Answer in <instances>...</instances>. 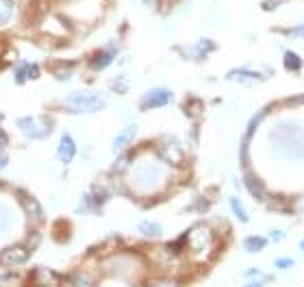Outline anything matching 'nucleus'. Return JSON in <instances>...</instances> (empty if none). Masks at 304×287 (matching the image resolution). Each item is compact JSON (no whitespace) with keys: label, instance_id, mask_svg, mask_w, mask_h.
Returning <instances> with one entry per match:
<instances>
[{"label":"nucleus","instance_id":"nucleus-1","mask_svg":"<svg viewBox=\"0 0 304 287\" xmlns=\"http://www.w3.org/2000/svg\"><path fill=\"white\" fill-rule=\"evenodd\" d=\"M187 248L196 259H207L213 252V235L207 226H196L185 235Z\"/></svg>","mask_w":304,"mask_h":287},{"label":"nucleus","instance_id":"nucleus-2","mask_svg":"<svg viewBox=\"0 0 304 287\" xmlns=\"http://www.w3.org/2000/svg\"><path fill=\"white\" fill-rule=\"evenodd\" d=\"M65 102L72 111L76 113H96L100 111L104 107V100L98 94H92V92H74L65 98Z\"/></svg>","mask_w":304,"mask_h":287},{"label":"nucleus","instance_id":"nucleus-3","mask_svg":"<svg viewBox=\"0 0 304 287\" xmlns=\"http://www.w3.org/2000/svg\"><path fill=\"white\" fill-rule=\"evenodd\" d=\"M18 126L29 137L39 139V137H46L52 131V122L48 118H22V120H18Z\"/></svg>","mask_w":304,"mask_h":287},{"label":"nucleus","instance_id":"nucleus-4","mask_svg":"<svg viewBox=\"0 0 304 287\" xmlns=\"http://www.w3.org/2000/svg\"><path fill=\"white\" fill-rule=\"evenodd\" d=\"M172 100V92L163 87H154L150 89L144 98H142V109H159V107H165Z\"/></svg>","mask_w":304,"mask_h":287},{"label":"nucleus","instance_id":"nucleus-5","mask_svg":"<svg viewBox=\"0 0 304 287\" xmlns=\"http://www.w3.org/2000/svg\"><path fill=\"white\" fill-rule=\"evenodd\" d=\"M0 259H3L5 266H20L29 259V248H24V246H9V248H5L0 252Z\"/></svg>","mask_w":304,"mask_h":287},{"label":"nucleus","instance_id":"nucleus-6","mask_svg":"<svg viewBox=\"0 0 304 287\" xmlns=\"http://www.w3.org/2000/svg\"><path fill=\"white\" fill-rule=\"evenodd\" d=\"M57 154H59V159L63 163H70L74 159V154H76V144H74V139L72 135L65 133L61 137V142H59V148H57Z\"/></svg>","mask_w":304,"mask_h":287},{"label":"nucleus","instance_id":"nucleus-7","mask_svg":"<svg viewBox=\"0 0 304 287\" xmlns=\"http://www.w3.org/2000/svg\"><path fill=\"white\" fill-rule=\"evenodd\" d=\"M39 76V68L35 63H22L18 65V70H15V83H26L29 79H37Z\"/></svg>","mask_w":304,"mask_h":287},{"label":"nucleus","instance_id":"nucleus-8","mask_svg":"<svg viewBox=\"0 0 304 287\" xmlns=\"http://www.w3.org/2000/svg\"><path fill=\"white\" fill-rule=\"evenodd\" d=\"M135 133H137V124H128L116 139H113V148H116V150H122L124 146H128L130 142H133Z\"/></svg>","mask_w":304,"mask_h":287},{"label":"nucleus","instance_id":"nucleus-9","mask_svg":"<svg viewBox=\"0 0 304 287\" xmlns=\"http://www.w3.org/2000/svg\"><path fill=\"white\" fill-rule=\"evenodd\" d=\"M35 278H37V281H35L37 287H57V285H59L57 276L52 272H48V270H37Z\"/></svg>","mask_w":304,"mask_h":287},{"label":"nucleus","instance_id":"nucleus-10","mask_svg":"<svg viewBox=\"0 0 304 287\" xmlns=\"http://www.w3.org/2000/svg\"><path fill=\"white\" fill-rule=\"evenodd\" d=\"M245 187H248V192L254 196V198H263L265 196V185H263L257 176H245Z\"/></svg>","mask_w":304,"mask_h":287},{"label":"nucleus","instance_id":"nucleus-11","mask_svg":"<svg viewBox=\"0 0 304 287\" xmlns=\"http://www.w3.org/2000/svg\"><path fill=\"white\" fill-rule=\"evenodd\" d=\"M283 63H285V68L289 70V72H298L302 68V59H300V55H295L291 50H287L285 57H283Z\"/></svg>","mask_w":304,"mask_h":287},{"label":"nucleus","instance_id":"nucleus-12","mask_svg":"<svg viewBox=\"0 0 304 287\" xmlns=\"http://www.w3.org/2000/svg\"><path fill=\"white\" fill-rule=\"evenodd\" d=\"M243 246H245V250H250V252H259V250H263L267 246V240H265V237H259V235H252V237H248V240L243 242Z\"/></svg>","mask_w":304,"mask_h":287},{"label":"nucleus","instance_id":"nucleus-13","mask_svg":"<svg viewBox=\"0 0 304 287\" xmlns=\"http://www.w3.org/2000/svg\"><path fill=\"white\" fill-rule=\"evenodd\" d=\"M231 81H261L263 76L257 74V72H250V70H233L231 74H228Z\"/></svg>","mask_w":304,"mask_h":287},{"label":"nucleus","instance_id":"nucleus-14","mask_svg":"<svg viewBox=\"0 0 304 287\" xmlns=\"http://www.w3.org/2000/svg\"><path fill=\"white\" fill-rule=\"evenodd\" d=\"M113 59H116V55H113V53H100V55L94 57L92 65H94V70H104Z\"/></svg>","mask_w":304,"mask_h":287},{"label":"nucleus","instance_id":"nucleus-15","mask_svg":"<svg viewBox=\"0 0 304 287\" xmlns=\"http://www.w3.org/2000/svg\"><path fill=\"white\" fill-rule=\"evenodd\" d=\"M139 231H142V235H146V237H159L161 235V224H157V222H142V224H139Z\"/></svg>","mask_w":304,"mask_h":287},{"label":"nucleus","instance_id":"nucleus-16","mask_svg":"<svg viewBox=\"0 0 304 287\" xmlns=\"http://www.w3.org/2000/svg\"><path fill=\"white\" fill-rule=\"evenodd\" d=\"M231 207H233V211H235V216L239 218V222H248V213H245V209H243V204H241V200L239 198H231Z\"/></svg>","mask_w":304,"mask_h":287},{"label":"nucleus","instance_id":"nucleus-17","mask_svg":"<svg viewBox=\"0 0 304 287\" xmlns=\"http://www.w3.org/2000/svg\"><path fill=\"white\" fill-rule=\"evenodd\" d=\"M13 15V3L11 0H0V22H9Z\"/></svg>","mask_w":304,"mask_h":287},{"label":"nucleus","instance_id":"nucleus-18","mask_svg":"<svg viewBox=\"0 0 304 287\" xmlns=\"http://www.w3.org/2000/svg\"><path fill=\"white\" fill-rule=\"evenodd\" d=\"M72 287H96V283L89 278L87 274H74L72 281H70Z\"/></svg>","mask_w":304,"mask_h":287},{"label":"nucleus","instance_id":"nucleus-19","mask_svg":"<svg viewBox=\"0 0 304 287\" xmlns=\"http://www.w3.org/2000/svg\"><path fill=\"white\" fill-rule=\"evenodd\" d=\"M148 287H178L176 281H172V278H157V281H150Z\"/></svg>","mask_w":304,"mask_h":287},{"label":"nucleus","instance_id":"nucleus-20","mask_svg":"<svg viewBox=\"0 0 304 287\" xmlns=\"http://www.w3.org/2000/svg\"><path fill=\"white\" fill-rule=\"evenodd\" d=\"M293 266V259H289V257H281V259H276V268H281V270H285V268H291Z\"/></svg>","mask_w":304,"mask_h":287},{"label":"nucleus","instance_id":"nucleus-21","mask_svg":"<svg viewBox=\"0 0 304 287\" xmlns=\"http://www.w3.org/2000/svg\"><path fill=\"white\" fill-rule=\"evenodd\" d=\"M289 35H298V37H304V27H295V29H291V31H287Z\"/></svg>","mask_w":304,"mask_h":287},{"label":"nucleus","instance_id":"nucleus-22","mask_svg":"<svg viewBox=\"0 0 304 287\" xmlns=\"http://www.w3.org/2000/svg\"><path fill=\"white\" fill-rule=\"evenodd\" d=\"M5 144H7V135L0 131V146H5Z\"/></svg>","mask_w":304,"mask_h":287},{"label":"nucleus","instance_id":"nucleus-23","mask_svg":"<svg viewBox=\"0 0 304 287\" xmlns=\"http://www.w3.org/2000/svg\"><path fill=\"white\" fill-rule=\"evenodd\" d=\"M7 166V157H5V154H0V168H5Z\"/></svg>","mask_w":304,"mask_h":287},{"label":"nucleus","instance_id":"nucleus-24","mask_svg":"<svg viewBox=\"0 0 304 287\" xmlns=\"http://www.w3.org/2000/svg\"><path fill=\"white\" fill-rule=\"evenodd\" d=\"M245 287H261V283H254V285H245Z\"/></svg>","mask_w":304,"mask_h":287},{"label":"nucleus","instance_id":"nucleus-25","mask_svg":"<svg viewBox=\"0 0 304 287\" xmlns=\"http://www.w3.org/2000/svg\"><path fill=\"white\" fill-rule=\"evenodd\" d=\"M300 248H302V250H304V240H302V244H300Z\"/></svg>","mask_w":304,"mask_h":287},{"label":"nucleus","instance_id":"nucleus-26","mask_svg":"<svg viewBox=\"0 0 304 287\" xmlns=\"http://www.w3.org/2000/svg\"><path fill=\"white\" fill-rule=\"evenodd\" d=\"M0 120H3V116H0Z\"/></svg>","mask_w":304,"mask_h":287}]
</instances>
